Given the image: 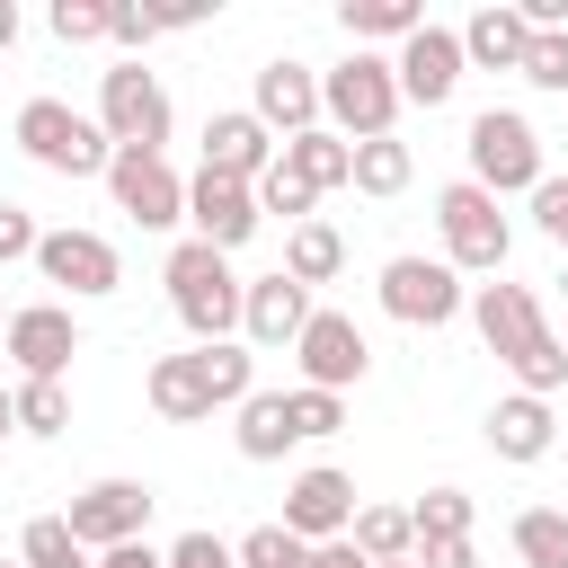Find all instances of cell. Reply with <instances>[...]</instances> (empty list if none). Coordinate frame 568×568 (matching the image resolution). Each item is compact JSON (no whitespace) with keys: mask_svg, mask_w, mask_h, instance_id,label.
Segmentation results:
<instances>
[{"mask_svg":"<svg viewBox=\"0 0 568 568\" xmlns=\"http://www.w3.org/2000/svg\"><path fill=\"white\" fill-rule=\"evenodd\" d=\"M417 568H479V550H470V541H426Z\"/></svg>","mask_w":568,"mask_h":568,"instance_id":"43","label":"cell"},{"mask_svg":"<svg viewBox=\"0 0 568 568\" xmlns=\"http://www.w3.org/2000/svg\"><path fill=\"white\" fill-rule=\"evenodd\" d=\"M408 515H417V550H426V541H470V524H479L470 488H426Z\"/></svg>","mask_w":568,"mask_h":568,"instance_id":"31","label":"cell"},{"mask_svg":"<svg viewBox=\"0 0 568 568\" xmlns=\"http://www.w3.org/2000/svg\"><path fill=\"white\" fill-rule=\"evenodd\" d=\"M160 284H169V311L186 320V337H195V346H222V337H240L248 275H231V257H222V248H204V240H178V248H169V266H160Z\"/></svg>","mask_w":568,"mask_h":568,"instance_id":"2","label":"cell"},{"mask_svg":"<svg viewBox=\"0 0 568 568\" xmlns=\"http://www.w3.org/2000/svg\"><path fill=\"white\" fill-rule=\"evenodd\" d=\"M169 568H240V541H222L213 524H195V532L169 541Z\"/></svg>","mask_w":568,"mask_h":568,"instance_id":"37","label":"cell"},{"mask_svg":"<svg viewBox=\"0 0 568 568\" xmlns=\"http://www.w3.org/2000/svg\"><path fill=\"white\" fill-rule=\"evenodd\" d=\"M0 568H27V559H0Z\"/></svg>","mask_w":568,"mask_h":568,"instance_id":"50","label":"cell"},{"mask_svg":"<svg viewBox=\"0 0 568 568\" xmlns=\"http://www.w3.org/2000/svg\"><path fill=\"white\" fill-rule=\"evenodd\" d=\"M0 337H9V311H0Z\"/></svg>","mask_w":568,"mask_h":568,"instance_id":"49","label":"cell"},{"mask_svg":"<svg viewBox=\"0 0 568 568\" xmlns=\"http://www.w3.org/2000/svg\"><path fill=\"white\" fill-rule=\"evenodd\" d=\"M284 532H302L311 550H320V541H346V532H355V479H346L337 462L293 470V479H284Z\"/></svg>","mask_w":568,"mask_h":568,"instance_id":"15","label":"cell"},{"mask_svg":"<svg viewBox=\"0 0 568 568\" xmlns=\"http://www.w3.org/2000/svg\"><path fill=\"white\" fill-rule=\"evenodd\" d=\"M462 160H470V186H488L497 204H506V195H532V186L550 178L541 133H532V115H515V106H479L470 133H462Z\"/></svg>","mask_w":568,"mask_h":568,"instance_id":"5","label":"cell"},{"mask_svg":"<svg viewBox=\"0 0 568 568\" xmlns=\"http://www.w3.org/2000/svg\"><path fill=\"white\" fill-rule=\"evenodd\" d=\"M364 559H382V568H399V559H417V515L408 506H355V532H346Z\"/></svg>","mask_w":568,"mask_h":568,"instance_id":"27","label":"cell"},{"mask_svg":"<svg viewBox=\"0 0 568 568\" xmlns=\"http://www.w3.org/2000/svg\"><path fill=\"white\" fill-rule=\"evenodd\" d=\"M470 328H479V346L515 373V390L550 399V390L568 382V337H550L532 284H506V275H497V284H470Z\"/></svg>","mask_w":568,"mask_h":568,"instance_id":"1","label":"cell"},{"mask_svg":"<svg viewBox=\"0 0 568 568\" xmlns=\"http://www.w3.org/2000/svg\"><path fill=\"white\" fill-rule=\"evenodd\" d=\"M240 426H231V444L248 453V462H284L302 435H293V390H248L240 408H231Z\"/></svg>","mask_w":568,"mask_h":568,"instance_id":"23","label":"cell"},{"mask_svg":"<svg viewBox=\"0 0 568 568\" xmlns=\"http://www.w3.org/2000/svg\"><path fill=\"white\" fill-rule=\"evenodd\" d=\"M311 311H320V302H311V293H302L284 266H275V275H248V302H240V337H248L257 355H266V346H284V355H293V337L311 328Z\"/></svg>","mask_w":568,"mask_h":568,"instance_id":"18","label":"cell"},{"mask_svg":"<svg viewBox=\"0 0 568 568\" xmlns=\"http://www.w3.org/2000/svg\"><path fill=\"white\" fill-rule=\"evenodd\" d=\"M204 355V382H213V408H240L257 390V346L248 337H222V346H195Z\"/></svg>","mask_w":568,"mask_h":568,"instance_id":"29","label":"cell"},{"mask_svg":"<svg viewBox=\"0 0 568 568\" xmlns=\"http://www.w3.org/2000/svg\"><path fill=\"white\" fill-rule=\"evenodd\" d=\"M18 559H27V568H98V550H80L62 515H36V524L18 532Z\"/></svg>","mask_w":568,"mask_h":568,"instance_id":"32","label":"cell"},{"mask_svg":"<svg viewBox=\"0 0 568 568\" xmlns=\"http://www.w3.org/2000/svg\"><path fill=\"white\" fill-rule=\"evenodd\" d=\"M337 27L355 36V53H373V44H408V36L426 27V9H417V0H346Z\"/></svg>","mask_w":568,"mask_h":568,"instance_id":"25","label":"cell"},{"mask_svg":"<svg viewBox=\"0 0 568 568\" xmlns=\"http://www.w3.org/2000/svg\"><path fill=\"white\" fill-rule=\"evenodd\" d=\"M257 186H240V178H213V169H195L186 178V240H204V248H248L257 240Z\"/></svg>","mask_w":568,"mask_h":568,"instance_id":"12","label":"cell"},{"mask_svg":"<svg viewBox=\"0 0 568 568\" xmlns=\"http://www.w3.org/2000/svg\"><path fill=\"white\" fill-rule=\"evenodd\" d=\"M18 435V399H9V382H0V444Z\"/></svg>","mask_w":568,"mask_h":568,"instance_id":"46","label":"cell"},{"mask_svg":"<svg viewBox=\"0 0 568 568\" xmlns=\"http://www.w3.org/2000/svg\"><path fill=\"white\" fill-rule=\"evenodd\" d=\"M532 231L568 257V178H541V186H532Z\"/></svg>","mask_w":568,"mask_h":568,"instance_id":"40","label":"cell"},{"mask_svg":"<svg viewBox=\"0 0 568 568\" xmlns=\"http://www.w3.org/2000/svg\"><path fill=\"white\" fill-rule=\"evenodd\" d=\"M559 293H568V266H559Z\"/></svg>","mask_w":568,"mask_h":568,"instance_id":"48","label":"cell"},{"mask_svg":"<svg viewBox=\"0 0 568 568\" xmlns=\"http://www.w3.org/2000/svg\"><path fill=\"white\" fill-rule=\"evenodd\" d=\"M98 568H169V550H151V541H124V550H98Z\"/></svg>","mask_w":568,"mask_h":568,"instance_id":"44","label":"cell"},{"mask_svg":"<svg viewBox=\"0 0 568 568\" xmlns=\"http://www.w3.org/2000/svg\"><path fill=\"white\" fill-rule=\"evenodd\" d=\"M142 390H151V408H160L169 426H204V417H213V382H204V355H195V346H186V355H160Z\"/></svg>","mask_w":568,"mask_h":568,"instance_id":"22","label":"cell"},{"mask_svg":"<svg viewBox=\"0 0 568 568\" xmlns=\"http://www.w3.org/2000/svg\"><path fill=\"white\" fill-rule=\"evenodd\" d=\"M98 133L115 151H160L169 142V89H160V71H142V62L98 71Z\"/></svg>","mask_w":568,"mask_h":568,"instance_id":"8","label":"cell"},{"mask_svg":"<svg viewBox=\"0 0 568 568\" xmlns=\"http://www.w3.org/2000/svg\"><path fill=\"white\" fill-rule=\"evenodd\" d=\"M36 248H44L36 213H27V204H0V266H18V257H36Z\"/></svg>","mask_w":568,"mask_h":568,"instance_id":"41","label":"cell"},{"mask_svg":"<svg viewBox=\"0 0 568 568\" xmlns=\"http://www.w3.org/2000/svg\"><path fill=\"white\" fill-rule=\"evenodd\" d=\"M248 115H257L275 142L311 133V124H320V71H311V62H293V53H275V62L257 71V98H248Z\"/></svg>","mask_w":568,"mask_h":568,"instance_id":"17","label":"cell"},{"mask_svg":"<svg viewBox=\"0 0 568 568\" xmlns=\"http://www.w3.org/2000/svg\"><path fill=\"white\" fill-rule=\"evenodd\" d=\"M9 133H18V151H27L36 169H53V178H106V169H115V142L98 133V115H80V106H62V98H27V106L9 115Z\"/></svg>","mask_w":568,"mask_h":568,"instance_id":"4","label":"cell"},{"mask_svg":"<svg viewBox=\"0 0 568 568\" xmlns=\"http://www.w3.org/2000/svg\"><path fill=\"white\" fill-rule=\"evenodd\" d=\"M390 71H399V98L408 106H444L453 89H462V71H470V53H462V27H417L399 53H390Z\"/></svg>","mask_w":568,"mask_h":568,"instance_id":"16","label":"cell"},{"mask_svg":"<svg viewBox=\"0 0 568 568\" xmlns=\"http://www.w3.org/2000/svg\"><path fill=\"white\" fill-rule=\"evenodd\" d=\"M293 364H302V390H337V399H346V390L373 373V346H364V328H355L346 311H328V302H320V311H311V328L293 337Z\"/></svg>","mask_w":568,"mask_h":568,"instance_id":"10","label":"cell"},{"mask_svg":"<svg viewBox=\"0 0 568 568\" xmlns=\"http://www.w3.org/2000/svg\"><path fill=\"white\" fill-rule=\"evenodd\" d=\"M515 559L524 568H568V506H524L515 515Z\"/></svg>","mask_w":568,"mask_h":568,"instance_id":"30","label":"cell"},{"mask_svg":"<svg viewBox=\"0 0 568 568\" xmlns=\"http://www.w3.org/2000/svg\"><path fill=\"white\" fill-rule=\"evenodd\" d=\"M106 195H115V213H133L142 231H169V222H186V178L169 169V151H115V169H106Z\"/></svg>","mask_w":568,"mask_h":568,"instance_id":"11","label":"cell"},{"mask_svg":"<svg viewBox=\"0 0 568 568\" xmlns=\"http://www.w3.org/2000/svg\"><path fill=\"white\" fill-rule=\"evenodd\" d=\"M151 488L142 479H89L71 506H62V524H71V541L80 550H124V541H142L151 532Z\"/></svg>","mask_w":568,"mask_h":568,"instance_id":"9","label":"cell"},{"mask_svg":"<svg viewBox=\"0 0 568 568\" xmlns=\"http://www.w3.org/2000/svg\"><path fill=\"white\" fill-rule=\"evenodd\" d=\"M311 204H320V195H311V186H302V178H293L284 160H275V169L257 178V213H284V222L302 231V222H311Z\"/></svg>","mask_w":568,"mask_h":568,"instance_id":"36","label":"cell"},{"mask_svg":"<svg viewBox=\"0 0 568 568\" xmlns=\"http://www.w3.org/2000/svg\"><path fill=\"white\" fill-rule=\"evenodd\" d=\"M550 444H559V417H550V399L515 390V399H497V408H488V453H497V462H541Z\"/></svg>","mask_w":568,"mask_h":568,"instance_id":"21","label":"cell"},{"mask_svg":"<svg viewBox=\"0 0 568 568\" xmlns=\"http://www.w3.org/2000/svg\"><path fill=\"white\" fill-rule=\"evenodd\" d=\"M373 293H382V311H390L399 328H453V320L470 311V284H462V266H444V257H417V248H408V257H390Z\"/></svg>","mask_w":568,"mask_h":568,"instance_id":"7","label":"cell"},{"mask_svg":"<svg viewBox=\"0 0 568 568\" xmlns=\"http://www.w3.org/2000/svg\"><path fill=\"white\" fill-rule=\"evenodd\" d=\"M36 275L44 284H62L71 302H98V293H115L124 284V257H115V240L106 231H44V248H36Z\"/></svg>","mask_w":568,"mask_h":568,"instance_id":"13","label":"cell"},{"mask_svg":"<svg viewBox=\"0 0 568 568\" xmlns=\"http://www.w3.org/2000/svg\"><path fill=\"white\" fill-rule=\"evenodd\" d=\"M337 266H346V240H337V222H302V231H284V275L311 293V284H337Z\"/></svg>","mask_w":568,"mask_h":568,"instance_id":"26","label":"cell"},{"mask_svg":"<svg viewBox=\"0 0 568 568\" xmlns=\"http://www.w3.org/2000/svg\"><path fill=\"white\" fill-rule=\"evenodd\" d=\"M435 231H444V266H462V275H506L515 222H506V204H497L488 186L453 178V186L435 195Z\"/></svg>","mask_w":568,"mask_h":568,"instance_id":"6","label":"cell"},{"mask_svg":"<svg viewBox=\"0 0 568 568\" xmlns=\"http://www.w3.org/2000/svg\"><path fill=\"white\" fill-rule=\"evenodd\" d=\"M9 44H18V9L0 0V53H9Z\"/></svg>","mask_w":568,"mask_h":568,"instance_id":"47","label":"cell"},{"mask_svg":"<svg viewBox=\"0 0 568 568\" xmlns=\"http://www.w3.org/2000/svg\"><path fill=\"white\" fill-rule=\"evenodd\" d=\"M275 133L248 115V106H222V115H204V169L213 178H240V186H257L266 169H275Z\"/></svg>","mask_w":568,"mask_h":568,"instance_id":"19","label":"cell"},{"mask_svg":"<svg viewBox=\"0 0 568 568\" xmlns=\"http://www.w3.org/2000/svg\"><path fill=\"white\" fill-rule=\"evenodd\" d=\"M346 426V399L337 390H293V435L302 444H320V435H337Z\"/></svg>","mask_w":568,"mask_h":568,"instance_id":"38","label":"cell"},{"mask_svg":"<svg viewBox=\"0 0 568 568\" xmlns=\"http://www.w3.org/2000/svg\"><path fill=\"white\" fill-rule=\"evenodd\" d=\"M462 53H470V71H524V53H532V18H524L515 0H488V9L462 18Z\"/></svg>","mask_w":568,"mask_h":568,"instance_id":"20","label":"cell"},{"mask_svg":"<svg viewBox=\"0 0 568 568\" xmlns=\"http://www.w3.org/2000/svg\"><path fill=\"white\" fill-rule=\"evenodd\" d=\"M240 568H320V550L302 532H284V524H248L240 532Z\"/></svg>","mask_w":568,"mask_h":568,"instance_id":"33","label":"cell"},{"mask_svg":"<svg viewBox=\"0 0 568 568\" xmlns=\"http://www.w3.org/2000/svg\"><path fill=\"white\" fill-rule=\"evenodd\" d=\"M320 568H382V559H364L355 541H320Z\"/></svg>","mask_w":568,"mask_h":568,"instance_id":"45","label":"cell"},{"mask_svg":"<svg viewBox=\"0 0 568 568\" xmlns=\"http://www.w3.org/2000/svg\"><path fill=\"white\" fill-rule=\"evenodd\" d=\"M399 71H390V53H346V62H328L320 71V124L328 133H346V142H382L390 124H399Z\"/></svg>","mask_w":568,"mask_h":568,"instance_id":"3","label":"cell"},{"mask_svg":"<svg viewBox=\"0 0 568 568\" xmlns=\"http://www.w3.org/2000/svg\"><path fill=\"white\" fill-rule=\"evenodd\" d=\"M160 27H169V18H142V9H115V27H106V44H124V53L142 62V44H151Z\"/></svg>","mask_w":568,"mask_h":568,"instance_id":"42","label":"cell"},{"mask_svg":"<svg viewBox=\"0 0 568 568\" xmlns=\"http://www.w3.org/2000/svg\"><path fill=\"white\" fill-rule=\"evenodd\" d=\"M44 27H53V44H106L115 9H106V0H53V9H44Z\"/></svg>","mask_w":568,"mask_h":568,"instance_id":"35","label":"cell"},{"mask_svg":"<svg viewBox=\"0 0 568 568\" xmlns=\"http://www.w3.org/2000/svg\"><path fill=\"white\" fill-rule=\"evenodd\" d=\"M417 178V151L399 142V133H382V142H355V195H399Z\"/></svg>","mask_w":568,"mask_h":568,"instance_id":"28","label":"cell"},{"mask_svg":"<svg viewBox=\"0 0 568 568\" xmlns=\"http://www.w3.org/2000/svg\"><path fill=\"white\" fill-rule=\"evenodd\" d=\"M9 399H18V435H62L71 426V390L62 382H9Z\"/></svg>","mask_w":568,"mask_h":568,"instance_id":"34","label":"cell"},{"mask_svg":"<svg viewBox=\"0 0 568 568\" xmlns=\"http://www.w3.org/2000/svg\"><path fill=\"white\" fill-rule=\"evenodd\" d=\"M0 346H9L18 382H62L71 355H80V320H71V302H27V311H9Z\"/></svg>","mask_w":568,"mask_h":568,"instance_id":"14","label":"cell"},{"mask_svg":"<svg viewBox=\"0 0 568 568\" xmlns=\"http://www.w3.org/2000/svg\"><path fill=\"white\" fill-rule=\"evenodd\" d=\"M524 80H532V89H550V98H568V27H559V36H532Z\"/></svg>","mask_w":568,"mask_h":568,"instance_id":"39","label":"cell"},{"mask_svg":"<svg viewBox=\"0 0 568 568\" xmlns=\"http://www.w3.org/2000/svg\"><path fill=\"white\" fill-rule=\"evenodd\" d=\"M311 195H328V186H355V142L346 133H328V124H311V133H293L284 151H275Z\"/></svg>","mask_w":568,"mask_h":568,"instance_id":"24","label":"cell"}]
</instances>
